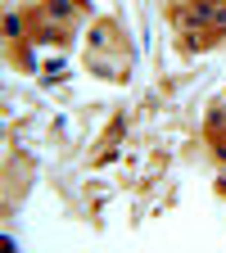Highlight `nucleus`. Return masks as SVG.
<instances>
[{
	"mask_svg": "<svg viewBox=\"0 0 226 253\" xmlns=\"http://www.w3.org/2000/svg\"><path fill=\"white\" fill-rule=\"evenodd\" d=\"M50 18L68 23V18H73V0H54V5H50Z\"/></svg>",
	"mask_w": 226,
	"mask_h": 253,
	"instance_id": "1",
	"label": "nucleus"
}]
</instances>
